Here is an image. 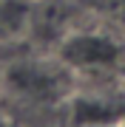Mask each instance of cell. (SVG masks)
Segmentation results:
<instances>
[{
	"label": "cell",
	"mask_w": 125,
	"mask_h": 127,
	"mask_svg": "<svg viewBox=\"0 0 125 127\" xmlns=\"http://www.w3.org/2000/svg\"><path fill=\"white\" fill-rule=\"evenodd\" d=\"M120 48L102 34H74L63 45V59L77 68H105L114 65Z\"/></svg>",
	"instance_id": "6da1fadb"
},
{
	"label": "cell",
	"mask_w": 125,
	"mask_h": 127,
	"mask_svg": "<svg viewBox=\"0 0 125 127\" xmlns=\"http://www.w3.org/2000/svg\"><path fill=\"white\" fill-rule=\"evenodd\" d=\"M28 23V6L23 0H0V40H14Z\"/></svg>",
	"instance_id": "7a4b0ae2"
},
{
	"label": "cell",
	"mask_w": 125,
	"mask_h": 127,
	"mask_svg": "<svg viewBox=\"0 0 125 127\" xmlns=\"http://www.w3.org/2000/svg\"><path fill=\"white\" fill-rule=\"evenodd\" d=\"M0 127H9V124H6V122H0Z\"/></svg>",
	"instance_id": "3957f363"
}]
</instances>
